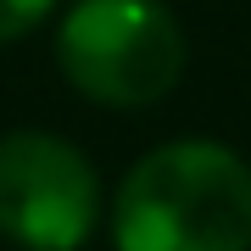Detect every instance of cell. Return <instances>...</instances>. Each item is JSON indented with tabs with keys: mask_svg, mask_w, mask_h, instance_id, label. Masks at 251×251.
<instances>
[{
	"mask_svg": "<svg viewBox=\"0 0 251 251\" xmlns=\"http://www.w3.org/2000/svg\"><path fill=\"white\" fill-rule=\"evenodd\" d=\"M117 251H251V168L218 140L145 151L112 201Z\"/></svg>",
	"mask_w": 251,
	"mask_h": 251,
	"instance_id": "6da1fadb",
	"label": "cell"
},
{
	"mask_svg": "<svg viewBox=\"0 0 251 251\" xmlns=\"http://www.w3.org/2000/svg\"><path fill=\"white\" fill-rule=\"evenodd\" d=\"M56 62L84 100L134 112L184 78L190 45L162 0H73L56 28Z\"/></svg>",
	"mask_w": 251,
	"mask_h": 251,
	"instance_id": "7a4b0ae2",
	"label": "cell"
},
{
	"mask_svg": "<svg viewBox=\"0 0 251 251\" xmlns=\"http://www.w3.org/2000/svg\"><path fill=\"white\" fill-rule=\"evenodd\" d=\"M100 229V179L62 134L0 140V234L23 251H84Z\"/></svg>",
	"mask_w": 251,
	"mask_h": 251,
	"instance_id": "3957f363",
	"label": "cell"
},
{
	"mask_svg": "<svg viewBox=\"0 0 251 251\" xmlns=\"http://www.w3.org/2000/svg\"><path fill=\"white\" fill-rule=\"evenodd\" d=\"M50 11H56V0H0V45H11V39L34 34Z\"/></svg>",
	"mask_w": 251,
	"mask_h": 251,
	"instance_id": "277c9868",
	"label": "cell"
}]
</instances>
